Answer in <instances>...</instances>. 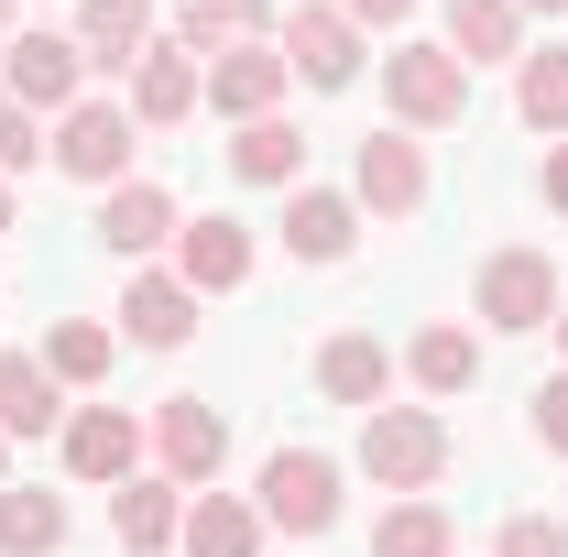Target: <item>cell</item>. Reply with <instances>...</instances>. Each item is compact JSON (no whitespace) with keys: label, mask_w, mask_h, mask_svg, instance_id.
I'll list each match as a JSON object with an SVG mask.
<instances>
[{"label":"cell","mask_w":568,"mask_h":557,"mask_svg":"<svg viewBox=\"0 0 568 557\" xmlns=\"http://www.w3.org/2000/svg\"><path fill=\"white\" fill-rule=\"evenodd\" d=\"M448 416H426V405H383V416H361V470L383 492H426L437 470H448Z\"/></svg>","instance_id":"1"},{"label":"cell","mask_w":568,"mask_h":557,"mask_svg":"<svg viewBox=\"0 0 568 557\" xmlns=\"http://www.w3.org/2000/svg\"><path fill=\"white\" fill-rule=\"evenodd\" d=\"M252 514L284 525V536H328V525H339V459H328V448H274Z\"/></svg>","instance_id":"2"},{"label":"cell","mask_w":568,"mask_h":557,"mask_svg":"<svg viewBox=\"0 0 568 557\" xmlns=\"http://www.w3.org/2000/svg\"><path fill=\"white\" fill-rule=\"evenodd\" d=\"M132 142H142V121L121 110V99H77V110H67V132L44 142V153L67 164L77 186H99V198H110V186H132Z\"/></svg>","instance_id":"3"},{"label":"cell","mask_w":568,"mask_h":557,"mask_svg":"<svg viewBox=\"0 0 568 557\" xmlns=\"http://www.w3.org/2000/svg\"><path fill=\"white\" fill-rule=\"evenodd\" d=\"M383 99H394L405 132H437V121L470 110V67H459L448 44H394V55H383Z\"/></svg>","instance_id":"4"},{"label":"cell","mask_w":568,"mask_h":557,"mask_svg":"<svg viewBox=\"0 0 568 557\" xmlns=\"http://www.w3.org/2000/svg\"><path fill=\"white\" fill-rule=\"evenodd\" d=\"M558 306H568V284H558L547 252H493V263H481V317H493V328H547Z\"/></svg>","instance_id":"5"},{"label":"cell","mask_w":568,"mask_h":557,"mask_svg":"<svg viewBox=\"0 0 568 557\" xmlns=\"http://www.w3.org/2000/svg\"><path fill=\"white\" fill-rule=\"evenodd\" d=\"M284 67L306 77V88H351V77H361V22L339 11V0L284 11Z\"/></svg>","instance_id":"6"},{"label":"cell","mask_w":568,"mask_h":557,"mask_svg":"<svg viewBox=\"0 0 568 557\" xmlns=\"http://www.w3.org/2000/svg\"><path fill=\"white\" fill-rule=\"evenodd\" d=\"M77 77H88L77 33H22V44L0 55V88H11L22 110H77Z\"/></svg>","instance_id":"7"},{"label":"cell","mask_w":568,"mask_h":557,"mask_svg":"<svg viewBox=\"0 0 568 557\" xmlns=\"http://www.w3.org/2000/svg\"><path fill=\"white\" fill-rule=\"evenodd\" d=\"M351 186H361V209H372V219H416L426 209V153L405 132H372V142H361V164H351Z\"/></svg>","instance_id":"8"},{"label":"cell","mask_w":568,"mask_h":557,"mask_svg":"<svg viewBox=\"0 0 568 557\" xmlns=\"http://www.w3.org/2000/svg\"><path fill=\"white\" fill-rule=\"evenodd\" d=\"M241 274H252V230L241 219H186L175 230V284L186 295H230Z\"/></svg>","instance_id":"9"},{"label":"cell","mask_w":568,"mask_h":557,"mask_svg":"<svg viewBox=\"0 0 568 557\" xmlns=\"http://www.w3.org/2000/svg\"><path fill=\"white\" fill-rule=\"evenodd\" d=\"M274 99H284V44L263 33V44H230L209 67V110H230V121H274Z\"/></svg>","instance_id":"10"},{"label":"cell","mask_w":568,"mask_h":557,"mask_svg":"<svg viewBox=\"0 0 568 557\" xmlns=\"http://www.w3.org/2000/svg\"><path fill=\"white\" fill-rule=\"evenodd\" d=\"M153 448H164V482H175V492H186V482L209 492V470L230 459V426H219L209 405H186V394H175V405L153 416Z\"/></svg>","instance_id":"11"},{"label":"cell","mask_w":568,"mask_h":557,"mask_svg":"<svg viewBox=\"0 0 568 557\" xmlns=\"http://www.w3.org/2000/svg\"><path fill=\"white\" fill-rule=\"evenodd\" d=\"M55 437H67V470H77V482H132V459H142V426L110 416V405H77Z\"/></svg>","instance_id":"12"},{"label":"cell","mask_w":568,"mask_h":557,"mask_svg":"<svg viewBox=\"0 0 568 557\" xmlns=\"http://www.w3.org/2000/svg\"><path fill=\"white\" fill-rule=\"evenodd\" d=\"M317 383H328V405H361V416H383V394H394V350L351 328V340L317 350Z\"/></svg>","instance_id":"13"},{"label":"cell","mask_w":568,"mask_h":557,"mask_svg":"<svg viewBox=\"0 0 568 557\" xmlns=\"http://www.w3.org/2000/svg\"><path fill=\"white\" fill-rule=\"evenodd\" d=\"M274 33V0H186L175 11V55H230V44H263Z\"/></svg>","instance_id":"14"},{"label":"cell","mask_w":568,"mask_h":557,"mask_svg":"<svg viewBox=\"0 0 568 557\" xmlns=\"http://www.w3.org/2000/svg\"><path fill=\"white\" fill-rule=\"evenodd\" d=\"M197 99H209V77H197V55H175V44H153V55L132 67V121H153V132L186 121Z\"/></svg>","instance_id":"15"},{"label":"cell","mask_w":568,"mask_h":557,"mask_svg":"<svg viewBox=\"0 0 568 557\" xmlns=\"http://www.w3.org/2000/svg\"><path fill=\"white\" fill-rule=\"evenodd\" d=\"M121 328H132L142 350H186L197 340V295H186L175 274H142L132 295H121Z\"/></svg>","instance_id":"16"},{"label":"cell","mask_w":568,"mask_h":557,"mask_svg":"<svg viewBox=\"0 0 568 557\" xmlns=\"http://www.w3.org/2000/svg\"><path fill=\"white\" fill-rule=\"evenodd\" d=\"M77 55H88V67H142V55H153V11H142V0H88V11H77Z\"/></svg>","instance_id":"17"},{"label":"cell","mask_w":568,"mask_h":557,"mask_svg":"<svg viewBox=\"0 0 568 557\" xmlns=\"http://www.w3.org/2000/svg\"><path fill=\"white\" fill-rule=\"evenodd\" d=\"M67 405H55V372L44 361H22V350H0V437H55Z\"/></svg>","instance_id":"18"},{"label":"cell","mask_w":568,"mask_h":557,"mask_svg":"<svg viewBox=\"0 0 568 557\" xmlns=\"http://www.w3.org/2000/svg\"><path fill=\"white\" fill-rule=\"evenodd\" d=\"M175 230H186V219H175L164 186H110V198H99V241H110V252H153V241H175Z\"/></svg>","instance_id":"19"},{"label":"cell","mask_w":568,"mask_h":557,"mask_svg":"<svg viewBox=\"0 0 568 557\" xmlns=\"http://www.w3.org/2000/svg\"><path fill=\"white\" fill-rule=\"evenodd\" d=\"M230 175H241V186H295V175H306V132H295V121H241Z\"/></svg>","instance_id":"20"},{"label":"cell","mask_w":568,"mask_h":557,"mask_svg":"<svg viewBox=\"0 0 568 557\" xmlns=\"http://www.w3.org/2000/svg\"><path fill=\"white\" fill-rule=\"evenodd\" d=\"M448 55H459V67L525 55V11H514V0H448Z\"/></svg>","instance_id":"21"},{"label":"cell","mask_w":568,"mask_h":557,"mask_svg":"<svg viewBox=\"0 0 568 557\" xmlns=\"http://www.w3.org/2000/svg\"><path fill=\"white\" fill-rule=\"evenodd\" d=\"M351 198H317V186H306V198H284V252H295V263H339V252H351Z\"/></svg>","instance_id":"22"},{"label":"cell","mask_w":568,"mask_h":557,"mask_svg":"<svg viewBox=\"0 0 568 557\" xmlns=\"http://www.w3.org/2000/svg\"><path fill=\"white\" fill-rule=\"evenodd\" d=\"M186 557H263V514L230 503V492H197V514H186Z\"/></svg>","instance_id":"23"},{"label":"cell","mask_w":568,"mask_h":557,"mask_svg":"<svg viewBox=\"0 0 568 557\" xmlns=\"http://www.w3.org/2000/svg\"><path fill=\"white\" fill-rule=\"evenodd\" d=\"M186 536V514H175V482H121V547L132 557H164Z\"/></svg>","instance_id":"24"},{"label":"cell","mask_w":568,"mask_h":557,"mask_svg":"<svg viewBox=\"0 0 568 557\" xmlns=\"http://www.w3.org/2000/svg\"><path fill=\"white\" fill-rule=\"evenodd\" d=\"M67 547V503L55 492H0V557H55Z\"/></svg>","instance_id":"25"},{"label":"cell","mask_w":568,"mask_h":557,"mask_svg":"<svg viewBox=\"0 0 568 557\" xmlns=\"http://www.w3.org/2000/svg\"><path fill=\"white\" fill-rule=\"evenodd\" d=\"M416 383H426V394H470V383H481V340L437 317V328L416 340Z\"/></svg>","instance_id":"26"},{"label":"cell","mask_w":568,"mask_h":557,"mask_svg":"<svg viewBox=\"0 0 568 557\" xmlns=\"http://www.w3.org/2000/svg\"><path fill=\"white\" fill-rule=\"evenodd\" d=\"M514 110H525L536 132H568V55H525V67H514Z\"/></svg>","instance_id":"27"},{"label":"cell","mask_w":568,"mask_h":557,"mask_svg":"<svg viewBox=\"0 0 568 557\" xmlns=\"http://www.w3.org/2000/svg\"><path fill=\"white\" fill-rule=\"evenodd\" d=\"M372 557H448V514L437 503H394L383 536H372Z\"/></svg>","instance_id":"28"},{"label":"cell","mask_w":568,"mask_h":557,"mask_svg":"<svg viewBox=\"0 0 568 557\" xmlns=\"http://www.w3.org/2000/svg\"><path fill=\"white\" fill-rule=\"evenodd\" d=\"M44 372H55V383H99V372H110V328H99V317H67L55 350H44Z\"/></svg>","instance_id":"29"},{"label":"cell","mask_w":568,"mask_h":557,"mask_svg":"<svg viewBox=\"0 0 568 557\" xmlns=\"http://www.w3.org/2000/svg\"><path fill=\"white\" fill-rule=\"evenodd\" d=\"M493 557H568V525L558 514H514V525L493 536Z\"/></svg>","instance_id":"30"},{"label":"cell","mask_w":568,"mask_h":557,"mask_svg":"<svg viewBox=\"0 0 568 557\" xmlns=\"http://www.w3.org/2000/svg\"><path fill=\"white\" fill-rule=\"evenodd\" d=\"M33 153H44V142H33V110H22V99L0 88V175H22Z\"/></svg>","instance_id":"31"},{"label":"cell","mask_w":568,"mask_h":557,"mask_svg":"<svg viewBox=\"0 0 568 557\" xmlns=\"http://www.w3.org/2000/svg\"><path fill=\"white\" fill-rule=\"evenodd\" d=\"M536 437L568 459V372H558V383H536Z\"/></svg>","instance_id":"32"},{"label":"cell","mask_w":568,"mask_h":557,"mask_svg":"<svg viewBox=\"0 0 568 557\" xmlns=\"http://www.w3.org/2000/svg\"><path fill=\"white\" fill-rule=\"evenodd\" d=\"M339 11H351V22H405L416 0H339Z\"/></svg>","instance_id":"33"},{"label":"cell","mask_w":568,"mask_h":557,"mask_svg":"<svg viewBox=\"0 0 568 557\" xmlns=\"http://www.w3.org/2000/svg\"><path fill=\"white\" fill-rule=\"evenodd\" d=\"M547 209H568V142L547 153Z\"/></svg>","instance_id":"34"},{"label":"cell","mask_w":568,"mask_h":557,"mask_svg":"<svg viewBox=\"0 0 568 557\" xmlns=\"http://www.w3.org/2000/svg\"><path fill=\"white\" fill-rule=\"evenodd\" d=\"M514 11H568V0H514Z\"/></svg>","instance_id":"35"},{"label":"cell","mask_w":568,"mask_h":557,"mask_svg":"<svg viewBox=\"0 0 568 557\" xmlns=\"http://www.w3.org/2000/svg\"><path fill=\"white\" fill-rule=\"evenodd\" d=\"M0 230H11V186H0Z\"/></svg>","instance_id":"36"},{"label":"cell","mask_w":568,"mask_h":557,"mask_svg":"<svg viewBox=\"0 0 568 557\" xmlns=\"http://www.w3.org/2000/svg\"><path fill=\"white\" fill-rule=\"evenodd\" d=\"M558 340H568V306H558Z\"/></svg>","instance_id":"37"},{"label":"cell","mask_w":568,"mask_h":557,"mask_svg":"<svg viewBox=\"0 0 568 557\" xmlns=\"http://www.w3.org/2000/svg\"><path fill=\"white\" fill-rule=\"evenodd\" d=\"M0 492H11V470H0Z\"/></svg>","instance_id":"38"},{"label":"cell","mask_w":568,"mask_h":557,"mask_svg":"<svg viewBox=\"0 0 568 557\" xmlns=\"http://www.w3.org/2000/svg\"><path fill=\"white\" fill-rule=\"evenodd\" d=\"M0 11H11V0H0Z\"/></svg>","instance_id":"39"}]
</instances>
